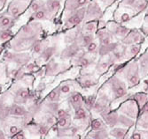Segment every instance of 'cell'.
Listing matches in <instances>:
<instances>
[{
  "instance_id": "obj_1",
  "label": "cell",
  "mask_w": 148,
  "mask_h": 139,
  "mask_svg": "<svg viewBox=\"0 0 148 139\" xmlns=\"http://www.w3.org/2000/svg\"><path fill=\"white\" fill-rule=\"evenodd\" d=\"M122 72L125 77L126 85L128 87H135L137 85H138L140 81V77L137 63L134 61L131 62L126 67L122 69Z\"/></svg>"
},
{
  "instance_id": "obj_2",
  "label": "cell",
  "mask_w": 148,
  "mask_h": 139,
  "mask_svg": "<svg viewBox=\"0 0 148 139\" xmlns=\"http://www.w3.org/2000/svg\"><path fill=\"white\" fill-rule=\"evenodd\" d=\"M109 87L111 88L114 99L118 100L121 98H123L125 97L128 93V90H127V85L126 83H124L123 80H121L120 78L117 77V75L114 76L108 82H107Z\"/></svg>"
},
{
  "instance_id": "obj_3",
  "label": "cell",
  "mask_w": 148,
  "mask_h": 139,
  "mask_svg": "<svg viewBox=\"0 0 148 139\" xmlns=\"http://www.w3.org/2000/svg\"><path fill=\"white\" fill-rule=\"evenodd\" d=\"M139 110L140 109L138 107V105L134 99L127 100L120 106L118 109V111L122 115H126L131 119H136L138 116Z\"/></svg>"
},
{
  "instance_id": "obj_4",
  "label": "cell",
  "mask_w": 148,
  "mask_h": 139,
  "mask_svg": "<svg viewBox=\"0 0 148 139\" xmlns=\"http://www.w3.org/2000/svg\"><path fill=\"white\" fill-rule=\"evenodd\" d=\"M135 13H136V11L132 7L122 5L114 12V16L116 22L121 23V24H126L131 19H133Z\"/></svg>"
},
{
  "instance_id": "obj_5",
  "label": "cell",
  "mask_w": 148,
  "mask_h": 139,
  "mask_svg": "<svg viewBox=\"0 0 148 139\" xmlns=\"http://www.w3.org/2000/svg\"><path fill=\"white\" fill-rule=\"evenodd\" d=\"M85 13H86L85 7H82L73 11L72 14L66 17L65 21V27L66 28H72V27L81 24L82 21H84L85 19Z\"/></svg>"
},
{
  "instance_id": "obj_6",
  "label": "cell",
  "mask_w": 148,
  "mask_h": 139,
  "mask_svg": "<svg viewBox=\"0 0 148 139\" xmlns=\"http://www.w3.org/2000/svg\"><path fill=\"white\" fill-rule=\"evenodd\" d=\"M106 26H107V30L114 35V37L119 40H123L130 31V29L127 26H123L121 23H118L116 21L109 22L108 25Z\"/></svg>"
},
{
  "instance_id": "obj_7",
  "label": "cell",
  "mask_w": 148,
  "mask_h": 139,
  "mask_svg": "<svg viewBox=\"0 0 148 139\" xmlns=\"http://www.w3.org/2000/svg\"><path fill=\"white\" fill-rule=\"evenodd\" d=\"M35 43H36V37L17 36V38L12 41V48L16 51H21L33 46Z\"/></svg>"
},
{
  "instance_id": "obj_8",
  "label": "cell",
  "mask_w": 148,
  "mask_h": 139,
  "mask_svg": "<svg viewBox=\"0 0 148 139\" xmlns=\"http://www.w3.org/2000/svg\"><path fill=\"white\" fill-rule=\"evenodd\" d=\"M85 16H86V19H84V20H86V21L96 20L99 18L100 19L102 16V8H101L99 3L90 2L89 6L86 10Z\"/></svg>"
},
{
  "instance_id": "obj_9",
  "label": "cell",
  "mask_w": 148,
  "mask_h": 139,
  "mask_svg": "<svg viewBox=\"0 0 148 139\" xmlns=\"http://www.w3.org/2000/svg\"><path fill=\"white\" fill-rule=\"evenodd\" d=\"M144 40V35L142 32L138 29L130 30L127 35L122 40V43L125 45H131V44H140Z\"/></svg>"
},
{
  "instance_id": "obj_10",
  "label": "cell",
  "mask_w": 148,
  "mask_h": 139,
  "mask_svg": "<svg viewBox=\"0 0 148 139\" xmlns=\"http://www.w3.org/2000/svg\"><path fill=\"white\" fill-rule=\"evenodd\" d=\"M4 58L7 62H14L18 64H22L29 59V57L26 54H16L13 52H6Z\"/></svg>"
},
{
  "instance_id": "obj_11",
  "label": "cell",
  "mask_w": 148,
  "mask_h": 139,
  "mask_svg": "<svg viewBox=\"0 0 148 139\" xmlns=\"http://www.w3.org/2000/svg\"><path fill=\"white\" fill-rule=\"evenodd\" d=\"M90 0H66L65 10L66 12H73L80 8L89 5Z\"/></svg>"
},
{
  "instance_id": "obj_12",
  "label": "cell",
  "mask_w": 148,
  "mask_h": 139,
  "mask_svg": "<svg viewBox=\"0 0 148 139\" xmlns=\"http://www.w3.org/2000/svg\"><path fill=\"white\" fill-rule=\"evenodd\" d=\"M39 32H40V25L37 23L36 24L34 23V24H29V25L24 26L21 29L19 35L36 37Z\"/></svg>"
},
{
  "instance_id": "obj_13",
  "label": "cell",
  "mask_w": 148,
  "mask_h": 139,
  "mask_svg": "<svg viewBox=\"0 0 148 139\" xmlns=\"http://www.w3.org/2000/svg\"><path fill=\"white\" fill-rule=\"evenodd\" d=\"M28 5V1L27 0H17V1L13 2L10 7V13L12 17H17L19 14L26 9Z\"/></svg>"
},
{
  "instance_id": "obj_14",
  "label": "cell",
  "mask_w": 148,
  "mask_h": 139,
  "mask_svg": "<svg viewBox=\"0 0 148 139\" xmlns=\"http://www.w3.org/2000/svg\"><path fill=\"white\" fill-rule=\"evenodd\" d=\"M80 46L77 43H71L66 47L61 53V58L62 59H71L74 58L75 55L79 53Z\"/></svg>"
},
{
  "instance_id": "obj_15",
  "label": "cell",
  "mask_w": 148,
  "mask_h": 139,
  "mask_svg": "<svg viewBox=\"0 0 148 139\" xmlns=\"http://www.w3.org/2000/svg\"><path fill=\"white\" fill-rule=\"evenodd\" d=\"M97 84H98V79L92 75L86 74L79 78V85L85 89L94 87L95 86H97Z\"/></svg>"
},
{
  "instance_id": "obj_16",
  "label": "cell",
  "mask_w": 148,
  "mask_h": 139,
  "mask_svg": "<svg viewBox=\"0 0 148 139\" xmlns=\"http://www.w3.org/2000/svg\"><path fill=\"white\" fill-rule=\"evenodd\" d=\"M52 15H53L52 13L45 5L43 8H41L40 10L36 11L33 13L32 19L35 20H50Z\"/></svg>"
},
{
  "instance_id": "obj_17",
  "label": "cell",
  "mask_w": 148,
  "mask_h": 139,
  "mask_svg": "<svg viewBox=\"0 0 148 139\" xmlns=\"http://www.w3.org/2000/svg\"><path fill=\"white\" fill-rule=\"evenodd\" d=\"M29 96H30V92L29 89H27L25 87H21L15 92V101L18 104L26 103L29 99Z\"/></svg>"
},
{
  "instance_id": "obj_18",
  "label": "cell",
  "mask_w": 148,
  "mask_h": 139,
  "mask_svg": "<svg viewBox=\"0 0 148 139\" xmlns=\"http://www.w3.org/2000/svg\"><path fill=\"white\" fill-rule=\"evenodd\" d=\"M8 113H9V115H11L12 116L22 117V116H25L28 115V111H27V109L23 106L17 103L15 105H12L11 107H9Z\"/></svg>"
},
{
  "instance_id": "obj_19",
  "label": "cell",
  "mask_w": 148,
  "mask_h": 139,
  "mask_svg": "<svg viewBox=\"0 0 148 139\" xmlns=\"http://www.w3.org/2000/svg\"><path fill=\"white\" fill-rule=\"evenodd\" d=\"M103 121L106 125H108L110 127H114L117 125L119 115L116 112H106V114L102 115Z\"/></svg>"
},
{
  "instance_id": "obj_20",
  "label": "cell",
  "mask_w": 148,
  "mask_h": 139,
  "mask_svg": "<svg viewBox=\"0 0 148 139\" xmlns=\"http://www.w3.org/2000/svg\"><path fill=\"white\" fill-rule=\"evenodd\" d=\"M129 131L128 128L125 127H122V126H119V127H113L111 129V130L109 131V136H111V137L113 138H125L127 133Z\"/></svg>"
},
{
  "instance_id": "obj_21",
  "label": "cell",
  "mask_w": 148,
  "mask_h": 139,
  "mask_svg": "<svg viewBox=\"0 0 148 139\" xmlns=\"http://www.w3.org/2000/svg\"><path fill=\"white\" fill-rule=\"evenodd\" d=\"M69 102L74 110L77 107H83L84 105V98L79 92H73L69 98Z\"/></svg>"
},
{
  "instance_id": "obj_22",
  "label": "cell",
  "mask_w": 148,
  "mask_h": 139,
  "mask_svg": "<svg viewBox=\"0 0 148 139\" xmlns=\"http://www.w3.org/2000/svg\"><path fill=\"white\" fill-rule=\"evenodd\" d=\"M140 48H141L140 44L128 45L126 48V52H125V59L129 60V59L133 58L134 57H136L140 51Z\"/></svg>"
},
{
  "instance_id": "obj_23",
  "label": "cell",
  "mask_w": 148,
  "mask_h": 139,
  "mask_svg": "<svg viewBox=\"0 0 148 139\" xmlns=\"http://www.w3.org/2000/svg\"><path fill=\"white\" fill-rule=\"evenodd\" d=\"M133 99L136 101L139 109H141L148 102V93L147 92H137L134 95Z\"/></svg>"
},
{
  "instance_id": "obj_24",
  "label": "cell",
  "mask_w": 148,
  "mask_h": 139,
  "mask_svg": "<svg viewBox=\"0 0 148 139\" xmlns=\"http://www.w3.org/2000/svg\"><path fill=\"white\" fill-rule=\"evenodd\" d=\"M13 25H14L13 17H10V16L0 17V29H11Z\"/></svg>"
},
{
  "instance_id": "obj_25",
  "label": "cell",
  "mask_w": 148,
  "mask_h": 139,
  "mask_svg": "<svg viewBox=\"0 0 148 139\" xmlns=\"http://www.w3.org/2000/svg\"><path fill=\"white\" fill-rule=\"evenodd\" d=\"M45 6L52 14H54L61 6V0H48L45 3Z\"/></svg>"
},
{
  "instance_id": "obj_26",
  "label": "cell",
  "mask_w": 148,
  "mask_h": 139,
  "mask_svg": "<svg viewBox=\"0 0 148 139\" xmlns=\"http://www.w3.org/2000/svg\"><path fill=\"white\" fill-rule=\"evenodd\" d=\"M88 114H87V108H84V107H80L75 109V115L74 118L76 121H84L87 119Z\"/></svg>"
},
{
  "instance_id": "obj_27",
  "label": "cell",
  "mask_w": 148,
  "mask_h": 139,
  "mask_svg": "<svg viewBox=\"0 0 148 139\" xmlns=\"http://www.w3.org/2000/svg\"><path fill=\"white\" fill-rule=\"evenodd\" d=\"M109 133L106 130H92L90 133L88 134L87 138H109Z\"/></svg>"
},
{
  "instance_id": "obj_28",
  "label": "cell",
  "mask_w": 148,
  "mask_h": 139,
  "mask_svg": "<svg viewBox=\"0 0 148 139\" xmlns=\"http://www.w3.org/2000/svg\"><path fill=\"white\" fill-rule=\"evenodd\" d=\"M98 22L96 20H91L90 22H86L84 26L83 33L84 34H94L97 30Z\"/></svg>"
},
{
  "instance_id": "obj_29",
  "label": "cell",
  "mask_w": 148,
  "mask_h": 139,
  "mask_svg": "<svg viewBox=\"0 0 148 139\" xmlns=\"http://www.w3.org/2000/svg\"><path fill=\"white\" fill-rule=\"evenodd\" d=\"M80 35V30L75 28V29H72L70 32L68 33V34L65 37V40L66 43H73L75 41L77 40L78 37Z\"/></svg>"
},
{
  "instance_id": "obj_30",
  "label": "cell",
  "mask_w": 148,
  "mask_h": 139,
  "mask_svg": "<svg viewBox=\"0 0 148 139\" xmlns=\"http://www.w3.org/2000/svg\"><path fill=\"white\" fill-rule=\"evenodd\" d=\"M60 72V64L54 62H51L47 66H46V70L45 72L46 75L48 76H51V75H55L56 73H58Z\"/></svg>"
},
{
  "instance_id": "obj_31",
  "label": "cell",
  "mask_w": 148,
  "mask_h": 139,
  "mask_svg": "<svg viewBox=\"0 0 148 139\" xmlns=\"http://www.w3.org/2000/svg\"><path fill=\"white\" fill-rule=\"evenodd\" d=\"M106 123L103 120L99 118H96L91 121L90 127L92 130H106Z\"/></svg>"
},
{
  "instance_id": "obj_32",
  "label": "cell",
  "mask_w": 148,
  "mask_h": 139,
  "mask_svg": "<svg viewBox=\"0 0 148 139\" xmlns=\"http://www.w3.org/2000/svg\"><path fill=\"white\" fill-rule=\"evenodd\" d=\"M112 63H113V61H112L111 58L107 59V61H106V60L101 61V62L97 65V67H96L97 72H98L99 73H105V72L107 71V70H108V68L110 67V65H111Z\"/></svg>"
},
{
  "instance_id": "obj_33",
  "label": "cell",
  "mask_w": 148,
  "mask_h": 139,
  "mask_svg": "<svg viewBox=\"0 0 148 139\" xmlns=\"http://www.w3.org/2000/svg\"><path fill=\"white\" fill-rule=\"evenodd\" d=\"M60 95H61V92L58 88H55L54 90H52L49 94H48V101L50 102H57L60 101Z\"/></svg>"
},
{
  "instance_id": "obj_34",
  "label": "cell",
  "mask_w": 148,
  "mask_h": 139,
  "mask_svg": "<svg viewBox=\"0 0 148 139\" xmlns=\"http://www.w3.org/2000/svg\"><path fill=\"white\" fill-rule=\"evenodd\" d=\"M55 53V48L54 47H48L45 48V50L42 52L41 55L43 57L44 61H48L50 60V58H51L53 57V55Z\"/></svg>"
},
{
  "instance_id": "obj_35",
  "label": "cell",
  "mask_w": 148,
  "mask_h": 139,
  "mask_svg": "<svg viewBox=\"0 0 148 139\" xmlns=\"http://www.w3.org/2000/svg\"><path fill=\"white\" fill-rule=\"evenodd\" d=\"M72 83L70 82H65L59 86V89L61 94H69L72 91Z\"/></svg>"
},
{
  "instance_id": "obj_36",
  "label": "cell",
  "mask_w": 148,
  "mask_h": 139,
  "mask_svg": "<svg viewBox=\"0 0 148 139\" xmlns=\"http://www.w3.org/2000/svg\"><path fill=\"white\" fill-rule=\"evenodd\" d=\"M45 5L43 3L42 0H35V1H33L31 4H30V6H29V11L31 12H35L38 10H40L41 8H43Z\"/></svg>"
},
{
  "instance_id": "obj_37",
  "label": "cell",
  "mask_w": 148,
  "mask_h": 139,
  "mask_svg": "<svg viewBox=\"0 0 148 139\" xmlns=\"http://www.w3.org/2000/svg\"><path fill=\"white\" fill-rule=\"evenodd\" d=\"M57 124L60 128H66V127H69V124H70V115L68 116H63V117H60Z\"/></svg>"
},
{
  "instance_id": "obj_38",
  "label": "cell",
  "mask_w": 148,
  "mask_h": 139,
  "mask_svg": "<svg viewBox=\"0 0 148 139\" xmlns=\"http://www.w3.org/2000/svg\"><path fill=\"white\" fill-rule=\"evenodd\" d=\"M99 43L97 41L92 40L91 43H90L87 46H86V49H87V53L88 54H94L99 51Z\"/></svg>"
},
{
  "instance_id": "obj_39",
  "label": "cell",
  "mask_w": 148,
  "mask_h": 139,
  "mask_svg": "<svg viewBox=\"0 0 148 139\" xmlns=\"http://www.w3.org/2000/svg\"><path fill=\"white\" fill-rule=\"evenodd\" d=\"M12 37L10 29H0V41H6Z\"/></svg>"
},
{
  "instance_id": "obj_40",
  "label": "cell",
  "mask_w": 148,
  "mask_h": 139,
  "mask_svg": "<svg viewBox=\"0 0 148 139\" xmlns=\"http://www.w3.org/2000/svg\"><path fill=\"white\" fill-rule=\"evenodd\" d=\"M45 43H36L33 45V50L34 53L36 55H41L42 52L45 50Z\"/></svg>"
},
{
  "instance_id": "obj_41",
  "label": "cell",
  "mask_w": 148,
  "mask_h": 139,
  "mask_svg": "<svg viewBox=\"0 0 148 139\" xmlns=\"http://www.w3.org/2000/svg\"><path fill=\"white\" fill-rule=\"evenodd\" d=\"M38 130V134L40 136H45L48 132V126L47 125H45V124H42V125H40V126L37 128Z\"/></svg>"
},
{
  "instance_id": "obj_42",
  "label": "cell",
  "mask_w": 148,
  "mask_h": 139,
  "mask_svg": "<svg viewBox=\"0 0 148 139\" xmlns=\"http://www.w3.org/2000/svg\"><path fill=\"white\" fill-rule=\"evenodd\" d=\"M22 75V71L21 69H13L11 72V76L14 78H20Z\"/></svg>"
},
{
  "instance_id": "obj_43",
  "label": "cell",
  "mask_w": 148,
  "mask_h": 139,
  "mask_svg": "<svg viewBox=\"0 0 148 139\" xmlns=\"http://www.w3.org/2000/svg\"><path fill=\"white\" fill-rule=\"evenodd\" d=\"M56 115L57 116L60 118V117H63V116H68V115H70L69 114V112L66 110L63 109V108H58V110L56 111Z\"/></svg>"
},
{
  "instance_id": "obj_44",
  "label": "cell",
  "mask_w": 148,
  "mask_h": 139,
  "mask_svg": "<svg viewBox=\"0 0 148 139\" xmlns=\"http://www.w3.org/2000/svg\"><path fill=\"white\" fill-rule=\"evenodd\" d=\"M140 62H141V63L144 64L143 65L144 67H147L148 66V50L141 57Z\"/></svg>"
},
{
  "instance_id": "obj_45",
  "label": "cell",
  "mask_w": 148,
  "mask_h": 139,
  "mask_svg": "<svg viewBox=\"0 0 148 139\" xmlns=\"http://www.w3.org/2000/svg\"><path fill=\"white\" fill-rule=\"evenodd\" d=\"M19 131H20V129H19L18 126H16V125H12V126H10V128H9V132L12 136L15 135Z\"/></svg>"
},
{
  "instance_id": "obj_46",
  "label": "cell",
  "mask_w": 148,
  "mask_h": 139,
  "mask_svg": "<svg viewBox=\"0 0 148 139\" xmlns=\"http://www.w3.org/2000/svg\"><path fill=\"white\" fill-rule=\"evenodd\" d=\"M12 138H15V139H25L26 138V135H25V133L23 131H19L15 135H13Z\"/></svg>"
},
{
  "instance_id": "obj_47",
  "label": "cell",
  "mask_w": 148,
  "mask_h": 139,
  "mask_svg": "<svg viewBox=\"0 0 148 139\" xmlns=\"http://www.w3.org/2000/svg\"><path fill=\"white\" fill-rule=\"evenodd\" d=\"M148 29V11L145 16V21H144V25H143V31H145Z\"/></svg>"
},
{
  "instance_id": "obj_48",
  "label": "cell",
  "mask_w": 148,
  "mask_h": 139,
  "mask_svg": "<svg viewBox=\"0 0 148 139\" xmlns=\"http://www.w3.org/2000/svg\"><path fill=\"white\" fill-rule=\"evenodd\" d=\"M100 3L102 5H104L105 6H108V5H113V3L115 1V0H99Z\"/></svg>"
},
{
  "instance_id": "obj_49",
  "label": "cell",
  "mask_w": 148,
  "mask_h": 139,
  "mask_svg": "<svg viewBox=\"0 0 148 139\" xmlns=\"http://www.w3.org/2000/svg\"><path fill=\"white\" fill-rule=\"evenodd\" d=\"M5 102L2 99H0V115H2V114L5 112Z\"/></svg>"
},
{
  "instance_id": "obj_50",
  "label": "cell",
  "mask_w": 148,
  "mask_h": 139,
  "mask_svg": "<svg viewBox=\"0 0 148 139\" xmlns=\"http://www.w3.org/2000/svg\"><path fill=\"white\" fill-rule=\"evenodd\" d=\"M27 69L29 70V71H32L33 69H35V65L30 63V64H28V66H27Z\"/></svg>"
},
{
  "instance_id": "obj_51",
  "label": "cell",
  "mask_w": 148,
  "mask_h": 139,
  "mask_svg": "<svg viewBox=\"0 0 148 139\" xmlns=\"http://www.w3.org/2000/svg\"><path fill=\"white\" fill-rule=\"evenodd\" d=\"M145 92L148 93V81L146 82V84L145 85Z\"/></svg>"
},
{
  "instance_id": "obj_52",
  "label": "cell",
  "mask_w": 148,
  "mask_h": 139,
  "mask_svg": "<svg viewBox=\"0 0 148 139\" xmlns=\"http://www.w3.org/2000/svg\"><path fill=\"white\" fill-rule=\"evenodd\" d=\"M5 134H4V132L2 131V130H0V138H5Z\"/></svg>"
}]
</instances>
